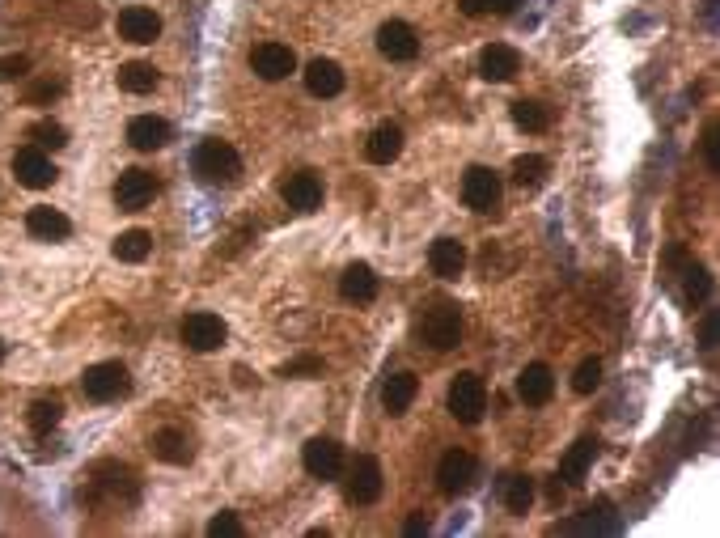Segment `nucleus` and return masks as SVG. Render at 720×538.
Returning <instances> with one entry per match:
<instances>
[{
    "instance_id": "obj_24",
    "label": "nucleus",
    "mask_w": 720,
    "mask_h": 538,
    "mask_svg": "<svg viewBox=\"0 0 720 538\" xmlns=\"http://www.w3.org/2000/svg\"><path fill=\"white\" fill-rule=\"evenodd\" d=\"M339 293H344V301H356V306L373 301V297H377V276H373V267H369V263H352V267H344V276H339Z\"/></svg>"
},
{
    "instance_id": "obj_22",
    "label": "nucleus",
    "mask_w": 720,
    "mask_h": 538,
    "mask_svg": "<svg viewBox=\"0 0 720 538\" xmlns=\"http://www.w3.org/2000/svg\"><path fill=\"white\" fill-rule=\"evenodd\" d=\"M399 153H403V128L399 123H377L365 145V157L373 166H390V161H399Z\"/></svg>"
},
{
    "instance_id": "obj_6",
    "label": "nucleus",
    "mask_w": 720,
    "mask_h": 538,
    "mask_svg": "<svg viewBox=\"0 0 720 538\" xmlns=\"http://www.w3.org/2000/svg\"><path fill=\"white\" fill-rule=\"evenodd\" d=\"M225 335H229L225 318L212 314V310H195V314L183 318V344L191 352H216L225 344Z\"/></svg>"
},
{
    "instance_id": "obj_41",
    "label": "nucleus",
    "mask_w": 720,
    "mask_h": 538,
    "mask_svg": "<svg viewBox=\"0 0 720 538\" xmlns=\"http://www.w3.org/2000/svg\"><path fill=\"white\" fill-rule=\"evenodd\" d=\"M64 94V81H39V85H30V102H47V98H56Z\"/></svg>"
},
{
    "instance_id": "obj_27",
    "label": "nucleus",
    "mask_w": 720,
    "mask_h": 538,
    "mask_svg": "<svg viewBox=\"0 0 720 538\" xmlns=\"http://www.w3.org/2000/svg\"><path fill=\"white\" fill-rule=\"evenodd\" d=\"M111 250H115L119 263H144L153 255V233L149 229H123Z\"/></svg>"
},
{
    "instance_id": "obj_4",
    "label": "nucleus",
    "mask_w": 720,
    "mask_h": 538,
    "mask_svg": "<svg viewBox=\"0 0 720 538\" xmlns=\"http://www.w3.org/2000/svg\"><path fill=\"white\" fill-rule=\"evenodd\" d=\"M81 390H85V399H94V403H115L132 390V373L119 361H98V365L85 369Z\"/></svg>"
},
{
    "instance_id": "obj_21",
    "label": "nucleus",
    "mask_w": 720,
    "mask_h": 538,
    "mask_svg": "<svg viewBox=\"0 0 720 538\" xmlns=\"http://www.w3.org/2000/svg\"><path fill=\"white\" fill-rule=\"evenodd\" d=\"M344 68H339L335 60H310L305 64V89H310L314 98H335V94H344Z\"/></svg>"
},
{
    "instance_id": "obj_13",
    "label": "nucleus",
    "mask_w": 720,
    "mask_h": 538,
    "mask_svg": "<svg viewBox=\"0 0 720 538\" xmlns=\"http://www.w3.org/2000/svg\"><path fill=\"white\" fill-rule=\"evenodd\" d=\"M293 68H297V56H293V47H284V43H259L250 51V73L259 81H284Z\"/></svg>"
},
{
    "instance_id": "obj_7",
    "label": "nucleus",
    "mask_w": 720,
    "mask_h": 538,
    "mask_svg": "<svg viewBox=\"0 0 720 538\" xmlns=\"http://www.w3.org/2000/svg\"><path fill=\"white\" fill-rule=\"evenodd\" d=\"M301 462H305V471H310L314 479L331 483V479L344 475V445L331 441V437H310L305 441V450H301Z\"/></svg>"
},
{
    "instance_id": "obj_10",
    "label": "nucleus",
    "mask_w": 720,
    "mask_h": 538,
    "mask_svg": "<svg viewBox=\"0 0 720 538\" xmlns=\"http://www.w3.org/2000/svg\"><path fill=\"white\" fill-rule=\"evenodd\" d=\"M462 200L475 212H492L500 204V174L488 166H471L462 174Z\"/></svg>"
},
{
    "instance_id": "obj_8",
    "label": "nucleus",
    "mask_w": 720,
    "mask_h": 538,
    "mask_svg": "<svg viewBox=\"0 0 720 538\" xmlns=\"http://www.w3.org/2000/svg\"><path fill=\"white\" fill-rule=\"evenodd\" d=\"M475 475H479V462L466 454V450H449L441 462H437V488L445 496H466L475 488Z\"/></svg>"
},
{
    "instance_id": "obj_2",
    "label": "nucleus",
    "mask_w": 720,
    "mask_h": 538,
    "mask_svg": "<svg viewBox=\"0 0 720 538\" xmlns=\"http://www.w3.org/2000/svg\"><path fill=\"white\" fill-rule=\"evenodd\" d=\"M191 170L208 187H233L242 178V157H238V149H233L229 140H204V145L195 149V157H191Z\"/></svg>"
},
{
    "instance_id": "obj_38",
    "label": "nucleus",
    "mask_w": 720,
    "mask_h": 538,
    "mask_svg": "<svg viewBox=\"0 0 720 538\" xmlns=\"http://www.w3.org/2000/svg\"><path fill=\"white\" fill-rule=\"evenodd\" d=\"M30 73V60L26 56H0V81H17Z\"/></svg>"
},
{
    "instance_id": "obj_3",
    "label": "nucleus",
    "mask_w": 720,
    "mask_h": 538,
    "mask_svg": "<svg viewBox=\"0 0 720 538\" xmlns=\"http://www.w3.org/2000/svg\"><path fill=\"white\" fill-rule=\"evenodd\" d=\"M445 407L458 424H479L483 411H488V386H483L479 373H458V378L449 382Z\"/></svg>"
},
{
    "instance_id": "obj_5",
    "label": "nucleus",
    "mask_w": 720,
    "mask_h": 538,
    "mask_svg": "<svg viewBox=\"0 0 720 538\" xmlns=\"http://www.w3.org/2000/svg\"><path fill=\"white\" fill-rule=\"evenodd\" d=\"M382 462L369 458V454H360L352 466H348V483H344V496H348V505H373L377 496H382Z\"/></svg>"
},
{
    "instance_id": "obj_44",
    "label": "nucleus",
    "mask_w": 720,
    "mask_h": 538,
    "mask_svg": "<svg viewBox=\"0 0 720 538\" xmlns=\"http://www.w3.org/2000/svg\"><path fill=\"white\" fill-rule=\"evenodd\" d=\"M521 0H488V13H513Z\"/></svg>"
},
{
    "instance_id": "obj_11",
    "label": "nucleus",
    "mask_w": 720,
    "mask_h": 538,
    "mask_svg": "<svg viewBox=\"0 0 720 538\" xmlns=\"http://www.w3.org/2000/svg\"><path fill=\"white\" fill-rule=\"evenodd\" d=\"M153 195H157V178L149 170H123L119 174V183H115V204L123 212H140V208H149L153 204Z\"/></svg>"
},
{
    "instance_id": "obj_45",
    "label": "nucleus",
    "mask_w": 720,
    "mask_h": 538,
    "mask_svg": "<svg viewBox=\"0 0 720 538\" xmlns=\"http://www.w3.org/2000/svg\"><path fill=\"white\" fill-rule=\"evenodd\" d=\"M0 361H5V344H0Z\"/></svg>"
},
{
    "instance_id": "obj_9",
    "label": "nucleus",
    "mask_w": 720,
    "mask_h": 538,
    "mask_svg": "<svg viewBox=\"0 0 720 538\" xmlns=\"http://www.w3.org/2000/svg\"><path fill=\"white\" fill-rule=\"evenodd\" d=\"M56 166H51V157H47V149H39V145H26V149H17V157H13V178L22 187H30V191H43V187H51L56 183Z\"/></svg>"
},
{
    "instance_id": "obj_30",
    "label": "nucleus",
    "mask_w": 720,
    "mask_h": 538,
    "mask_svg": "<svg viewBox=\"0 0 720 538\" xmlns=\"http://www.w3.org/2000/svg\"><path fill=\"white\" fill-rule=\"evenodd\" d=\"M60 416H64V403H60V399H34L30 411H26V424H30L34 437H51V428L60 424Z\"/></svg>"
},
{
    "instance_id": "obj_35",
    "label": "nucleus",
    "mask_w": 720,
    "mask_h": 538,
    "mask_svg": "<svg viewBox=\"0 0 720 538\" xmlns=\"http://www.w3.org/2000/svg\"><path fill=\"white\" fill-rule=\"evenodd\" d=\"M598 386H602V361H598V356H589V361L576 365V373H572V390H576V394H593Z\"/></svg>"
},
{
    "instance_id": "obj_32",
    "label": "nucleus",
    "mask_w": 720,
    "mask_h": 538,
    "mask_svg": "<svg viewBox=\"0 0 720 538\" xmlns=\"http://www.w3.org/2000/svg\"><path fill=\"white\" fill-rule=\"evenodd\" d=\"M547 157H538V153H526V157H517L513 161V183L517 187H538L547 178Z\"/></svg>"
},
{
    "instance_id": "obj_16",
    "label": "nucleus",
    "mask_w": 720,
    "mask_h": 538,
    "mask_svg": "<svg viewBox=\"0 0 720 538\" xmlns=\"http://www.w3.org/2000/svg\"><path fill=\"white\" fill-rule=\"evenodd\" d=\"M157 34H161V17L153 9L128 5L119 13V39H128L136 47H149V43H157Z\"/></svg>"
},
{
    "instance_id": "obj_39",
    "label": "nucleus",
    "mask_w": 720,
    "mask_h": 538,
    "mask_svg": "<svg viewBox=\"0 0 720 538\" xmlns=\"http://www.w3.org/2000/svg\"><path fill=\"white\" fill-rule=\"evenodd\" d=\"M704 157H708V166L720 174V128H716V123H708V128H704Z\"/></svg>"
},
{
    "instance_id": "obj_14",
    "label": "nucleus",
    "mask_w": 720,
    "mask_h": 538,
    "mask_svg": "<svg viewBox=\"0 0 720 538\" xmlns=\"http://www.w3.org/2000/svg\"><path fill=\"white\" fill-rule=\"evenodd\" d=\"M517 73H521L517 47H509V43H488V47L479 51V77H483V81L504 85V81H513Z\"/></svg>"
},
{
    "instance_id": "obj_33",
    "label": "nucleus",
    "mask_w": 720,
    "mask_h": 538,
    "mask_svg": "<svg viewBox=\"0 0 720 538\" xmlns=\"http://www.w3.org/2000/svg\"><path fill=\"white\" fill-rule=\"evenodd\" d=\"M687 284H682V301H687V306H699V301H704L708 293H712V276H708V267H699V263H687Z\"/></svg>"
},
{
    "instance_id": "obj_23",
    "label": "nucleus",
    "mask_w": 720,
    "mask_h": 538,
    "mask_svg": "<svg viewBox=\"0 0 720 538\" xmlns=\"http://www.w3.org/2000/svg\"><path fill=\"white\" fill-rule=\"evenodd\" d=\"M416 394H420L416 373H390V378L382 382V407L390 411V416H403V411L416 403Z\"/></svg>"
},
{
    "instance_id": "obj_25",
    "label": "nucleus",
    "mask_w": 720,
    "mask_h": 538,
    "mask_svg": "<svg viewBox=\"0 0 720 538\" xmlns=\"http://www.w3.org/2000/svg\"><path fill=\"white\" fill-rule=\"evenodd\" d=\"M191 454H195L191 441H187V433H178V428H157V433H153V458H157V462L187 466Z\"/></svg>"
},
{
    "instance_id": "obj_29",
    "label": "nucleus",
    "mask_w": 720,
    "mask_h": 538,
    "mask_svg": "<svg viewBox=\"0 0 720 538\" xmlns=\"http://www.w3.org/2000/svg\"><path fill=\"white\" fill-rule=\"evenodd\" d=\"M119 89H128V94H149V89H157V68L153 64H144V60H132V64H123L119 73H115Z\"/></svg>"
},
{
    "instance_id": "obj_26",
    "label": "nucleus",
    "mask_w": 720,
    "mask_h": 538,
    "mask_svg": "<svg viewBox=\"0 0 720 538\" xmlns=\"http://www.w3.org/2000/svg\"><path fill=\"white\" fill-rule=\"evenodd\" d=\"M593 458H598V441H593V437H581V441H576L572 450L564 454V462H560V479L572 483V488H576V483H585Z\"/></svg>"
},
{
    "instance_id": "obj_18",
    "label": "nucleus",
    "mask_w": 720,
    "mask_h": 538,
    "mask_svg": "<svg viewBox=\"0 0 720 538\" xmlns=\"http://www.w3.org/2000/svg\"><path fill=\"white\" fill-rule=\"evenodd\" d=\"M428 267L441 280H458L466 272V246L458 238H437L428 246Z\"/></svg>"
},
{
    "instance_id": "obj_19",
    "label": "nucleus",
    "mask_w": 720,
    "mask_h": 538,
    "mask_svg": "<svg viewBox=\"0 0 720 538\" xmlns=\"http://www.w3.org/2000/svg\"><path fill=\"white\" fill-rule=\"evenodd\" d=\"M128 145L140 149V153H157L170 145V123L157 119V115H136L128 123Z\"/></svg>"
},
{
    "instance_id": "obj_42",
    "label": "nucleus",
    "mask_w": 720,
    "mask_h": 538,
    "mask_svg": "<svg viewBox=\"0 0 720 538\" xmlns=\"http://www.w3.org/2000/svg\"><path fill=\"white\" fill-rule=\"evenodd\" d=\"M403 534H407V538H420V534H428V517H424V513H411L407 522H403Z\"/></svg>"
},
{
    "instance_id": "obj_20",
    "label": "nucleus",
    "mask_w": 720,
    "mask_h": 538,
    "mask_svg": "<svg viewBox=\"0 0 720 538\" xmlns=\"http://www.w3.org/2000/svg\"><path fill=\"white\" fill-rule=\"evenodd\" d=\"M26 229H30V238H39V242H64L72 233V221L64 217L60 208L39 204V208L26 212Z\"/></svg>"
},
{
    "instance_id": "obj_40",
    "label": "nucleus",
    "mask_w": 720,
    "mask_h": 538,
    "mask_svg": "<svg viewBox=\"0 0 720 538\" xmlns=\"http://www.w3.org/2000/svg\"><path fill=\"white\" fill-rule=\"evenodd\" d=\"M716 322H720L716 310H708L704 322H699V348H704V352H716Z\"/></svg>"
},
{
    "instance_id": "obj_34",
    "label": "nucleus",
    "mask_w": 720,
    "mask_h": 538,
    "mask_svg": "<svg viewBox=\"0 0 720 538\" xmlns=\"http://www.w3.org/2000/svg\"><path fill=\"white\" fill-rule=\"evenodd\" d=\"M30 140H34L39 149H51V153H56V149L68 145V132H64V123H56V119H39V123L30 128Z\"/></svg>"
},
{
    "instance_id": "obj_1",
    "label": "nucleus",
    "mask_w": 720,
    "mask_h": 538,
    "mask_svg": "<svg viewBox=\"0 0 720 538\" xmlns=\"http://www.w3.org/2000/svg\"><path fill=\"white\" fill-rule=\"evenodd\" d=\"M416 335L424 339L432 352L458 348V344H462V310H458L449 297L428 301V306L420 310V318H416Z\"/></svg>"
},
{
    "instance_id": "obj_43",
    "label": "nucleus",
    "mask_w": 720,
    "mask_h": 538,
    "mask_svg": "<svg viewBox=\"0 0 720 538\" xmlns=\"http://www.w3.org/2000/svg\"><path fill=\"white\" fill-rule=\"evenodd\" d=\"M458 13H466V17H483V13H488V0H458Z\"/></svg>"
},
{
    "instance_id": "obj_28",
    "label": "nucleus",
    "mask_w": 720,
    "mask_h": 538,
    "mask_svg": "<svg viewBox=\"0 0 720 538\" xmlns=\"http://www.w3.org/2000/svg\"><path fill=\"white\" fill-rule=\"evenodd\" d=\"M500 500L509 513H530L534 505V479L530 475H504L500 479Z\"/></svg>"
},
{
    "instance_id": "obj_15",
    "label": "nucleus",
    "mask_w": 720,
    "mask_h": 538,
    "mask_svg": "<svg viewBox=\"0 0 720 538\" xmlns=\"http://www.w3.org/2000/svg\"><path fill=\"white\" fill-rule=\"evenodd\" d=\"M377 51H382L390 64H403V60L420 56V39H416V30H411L407 22H386L382 30H377Z\"/></svg>"
},
{
    "instance_id": "obj_36",
    "label": "nucleus",
    "mask_w": 720,
    "mask_h": 538,
    "mask_svg": "<svg viewBox=\"0 0 720 538\" xmlns=\"http://www.w3.org/2000/svg\"><path fill=\"white\" fill-rule=\"evenodd\" d=\"M246 526L238 522V513H216L208 522V538H242Z\"/></svg>"
},
{
    "instance_id": "obj_31",
    "label": "nucleus",
    "mask_w": 720,
    "mask_h": 538,
    "mask_svg": "<svg viewBox=\"0 0 720 538\" xmlns=\"http://www.w3.org/2000/svg\"><path fill=\"white\" fill-rule=\"evenodd\" d=\"M513 123H517L521 132H534V136H538V132L551 128V111H547L543 102H534V98H517V102H513Z\"/></svg>"
},
{
    "instance_id": "obj_17",
    "label": "nucleus",
    "mask_w": 720,
    "mask_h": 538,
    "mask_svg": "<svg viewBox=\"0 0 720 538\" xmlns=\"http://www.w3.org/2000/svg\"><path fill=\"white\" fill-rule=\"evenodd\" d=\"M551 394H555V373L543 365V361H534L517 373V399L526 403V407H543L551 403Z\"/></svg>"
},
{
    "instance_id": "obj_37",
    "label": "nucleus",
    "mask_w": 720,
    "mask_h": 538,
    "mask_svg": "<svg viewBox=\"0 0 720 538\" xmlns=\"http://www.w3.org/2000/svg\"><path fill=\"white\" fill-rule=\"evenodd\" d=\"M318 373H322L318 356H297V361H288V365L280 369V378H318Z\"/></svg>"
},
{
    "instance_id": "obj_12",
    "label": "nucleus",
    "mask_w": 720,
    "mask_h": 538,
    "mask_svg": "<svg viewBox=\"0 0 720 538\" xmlns=\"http://www.w3.org/2000/svg\"><path fill=\"white\" fill-rule=\"evenodd\" d=\"M280 195H284V204L293 208V212H318L322 208V178L314 170H297V174H288L284 183H280Z\"/></svg>"
}]
</instances>
